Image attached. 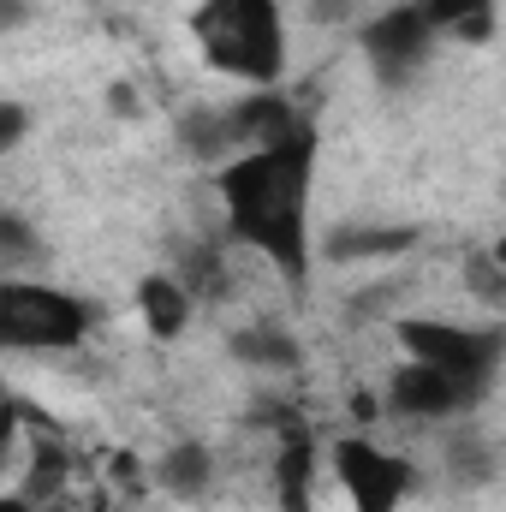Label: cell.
<instances>
[{"label": "cell", "mask_w": 506, "mask_h": 512, "mask_svg": "<svg viewBox=\"0 0 506 512\" xmlns=\"http://www.w3.org/2000/svg\"><path fill=\"white\" fill-rule=\"evenodd\" d=\"M393 417H411V423H447V417H459V411H471L477 405V393L465 382H453L447 370H435V364H417V358H405L399 370H393V382H387V399H381Z\"/></svg>", "instance_id": "52a82bcc"}, {"label": "cell", "mask_w": 506, "mask_h": 512, "mask_svg": "<svg viewBox=\"0 0 506 512\" xmlns=\"http://www.w3.org/2000/svg\"><path fill=\"white\" fill-rule=\"evenodd\" d=\"M495 256H501V262H506V233H501V245H495Z\"/></svg>", "instance_id": "2e32d148"}, {"label": "cell", "mask_w": 506, "mask_h": 512, "mask_svg": "<svg viewBox=\"0 0 506 512\" xmlns=\"http://www.w3.org/2000/svg\"><path fill=\"white\" fill-rule=\"evenodd\" d=\"M399 346L417 364H435L471 393H483L489 376L501 370L506 334L501 328H471V322H441V316H411V322H399Z\"/></svg>", "instance_id": "277c9868"}, {"label": "cell", "mask_w": 506, "mask_h": 512, "mask_svg": "<svg viewBox=\"0 0 506 512\" xmlns=\"http://www.w3.org/2000/svg\"><path fill=\"white\" fill-rule=\"evenodd\" d=\"M310 149H316L310 131L298 126L280 143L233 155L215 173L233 239L280 262L292 280L304 274V256H310Z\"/></svg>", "instance_id": "6da1fadb"}, {"label": "cell", "mask_w": 506, "mask_h": 512, "mask_svg": "<svg viewBox=\"0 0 506 512\" xmlns=\"http://www.w3.org/2000/svg\"><path fill=\"white\" fill-rule=\"evenodd\" d=\"M155 477H161L167 495H203L215 483V453L203 441H179V447H167V459L155 465Z\"/></svg>", "instance_id": "30bf717a"}, {"label": "cell", "mask_w": 506, "mask_h": 512, "mask_svg": "<svg viewBox=\"0 0 506 512\" xmlns=\"http://www.w3.org/2000/svg\"><path fill=\"white\" fill-rule=\"evenodd\" d=\"M90 334V304L42 286V280H6L0 286V340L12 352H66Z\"/></svg>", "instance_id": "3957f363"}, {"label": "cell", "mask_w": 506, "mask_h": 512, "mask_svg": "<svg viewBox=\"0 0 506 512\" xmlns=\"http://www.w3.org/2000/svg\"><path fill=\"white\" fill-rule=\"evenodd\" d=\"M411 245H417V227H340L328 239V256L334 262H387Z\"/></svg>", "instance_id": "9c48e42d"}, {"label": "cell", "mask_w": 506, "mask_h": 512, "mask_svg": "<svg viewBox=\"0 0 506 512\" xmlns=\"http://www.w3.org/2000/svg\"><path fill=\"white\" fill-rule=\"evenodd\" d=\"M435 36H441V30L429 24L423 0H417V6H393V12H381L376 24L364 30V54L376 60L381 84H405V78L429 60Z\"/></svg>", "instance_id": "8992f818"}, {"label": "cell", "mask_w": 506, "mask_h": 512, "mask_svg": "<svg viewBox=\"0 0 506 512\" xmlns=\"http://www.w3.org/2000/svg\"><path fill=\"white\" fill-rule=\"evenodd\" d=\"M0 512H42V501H30V495L12 489V495H0Z\"/></svg>", "instance_id": "9a60e30c"}, {"label": "cell", "mask_w": 506, "mask_h": 512, "mask_svg": "<svg viewBox=\"0 0 506 512\" xmlns=\"http://www.w3.org/2000/svg\"><path fill=\"white\" fill-rule=\"evenodd\" d=\"M0 114H6V131H0V155H12V149L24 143V126H30V114H24L18 102H6Z\"/></svg>", "instance_id": "5bb4252c"}, {"label": "cell", "mask_w": 506, "mask_h": 512, "mask_svg": "<svg viewBox=\"0 0 506 512\" xmlns=\"http://www.w3.org/2000/svg\"><path fill=\"white\" fill-rule=\"evenodd\" d=\"M191 310H197V292L179 280V274H143L137 286V316L155 340H179L191 328Z\"/></svg>", "instance_id": "ba28073f"}, {"label": "cell", "mask_w": 506, "mask_h": 512, "mask_svg": "<svg viewBox=\"0 0 506 512\" xmlns=\"http://www.w3.org/2000/svg\"><path fill=\"white\" fill-rule=\"evenodd\" d=\"M233 352L245 358V364H298V340L292 334H280V328H245L239 340H233Z\"/></svg>", "instance_id": "7c38bea8"}, {"label": "cell", "mask_w": 506, "mask_h": 512, "mask_svg": "<svg viewBox=\"0 0 506 512\" xmlns=\"http://www.w3.org/2000/svg\"><path fill=\"white\" fill-rule=\"evenodd\" d=\"M197 48L215 72L245 78V84H274L286 66V24L280 0H203L191 12Z\"/></svg>", "instance_id": "7a4b0ae2"}, {"label": "cell", "mask_w": 506, "mask_h": 512, "mask_svg": "<svg viewBox=\"0 0 506 512\" xmlns=\"http://www.w3.org/2000/svg\"><path fill=\"white\" fill-rule=\"evenodd\" d=\"M465 286H471V298H477V304L506 310V262L495 251H471V256H465Z\"/></svg>", "instance_id": "4fadbf2b"}, {"label": "cell", "mask_w": 506, "mask_h": 512, "mask_svg": "<svg viewBox=\"0 0 506 512\" xmlns=\"http://www.w3.org/2000/svg\"><path fill=\"white\" fill-rule=\"evenodd\" d=\"M423 12L441 36H459V42H489L495 30V0H423Z\"/></svg>", "instance_id": "8fae6325"}, {"label": "cell", "mask_w": 506, "mask_h": 512, "mask_svg": "<svg viewBox=\"0 0 506 512\" xmlns=\"http://www.w3.org/2000/svg\"><path fill=\"white\" fill-rule=\"evenodd\" d=\"M328 471L346 489L352 512H399V501L411 495V459L387 453L376 441H340Z\"/></svg>", "instance_id": "5b68a950"}]
</instances>
